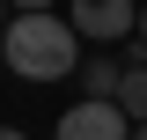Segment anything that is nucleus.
Listing matches in <instances>:
<instances>
[{"instance_id": "obj_7", "label": "nucleus", "mask_w": 147, "mask_h": 140, "mask_svg": "<svg viewBox=\"0 0 147 140\" xmlns=\"http://www.w3.org/2000/svg\"><path fill=\"white\" fill-rule=\"evenodd\" d=\"M0 140H30V133H15V125H0Z\"/></svg>"}, {"instance_id": "obj_1", "label": "nucleus", "mask_w": 147, "mask_h": 140, "mask_svg": "<svg viewBox=\"0 0 147 140\" xmlns=\"http://www.w3.org/2000/svg\"><path fill=\"white\" fill-rule=\"evenodd\" d=\"M0 59L15 81H66L81 67V37L66 15H15L0 30Z\"/></svg>"}, {"instance_id": "obj_8", "label": "nucleus", "mask_w": 147, "mask_h": 140, "mask_svg": "<svg viewBox=\"0 0 147 140\" xmlns=\"http://www.w3.org/2000/svg\"><path fill=\"white\" fill-rule=\"evenodd\" d=\"M140 44H147V7H140Z\"/></svg>"}, {"instance_id": "obj_3", "label": "nucleus", "mask_w": 147, "mask_h": 140, "mask_svg": "<svg viewBox=\"0 0 147 140\" xmlns=\"http://www.w3.org/2000/svg\"><path fill=\"white\" fill-rule=\"evenodd\" d=\"M52 140H132V118L118 103H74V111H59Z\"/></svg>"}, {"instance_id": "obj_4", "label": "nucleus", "mask_w": 147, "mask_h": 140, "mask_svg": "<svg viewBox=\"0 0 147 140\" xmlns=\"http://www.w3.org/2000/svg\"><path fill=\"white\" fill-rule=\"evenodd\" d=\"M118 81H125V59H110V52L81 59V103H118Z\"/></svg>"}, {"instance_id": "obj_6", "label": "nucleus", "mask_w": 147, "mask_h": 140, "mask_svg": "<svg viewBox=\"0 0 147 140\" xmlns=\"http://www.w3.org/2000/svg\"><path fill=\"white\" fill-rule=\"evenodd\" d=\"M15 15H52V0H7Z\"/></svg>"}, {"instance_id": "obj_9", "label": "nucleus", "mask_w": 147, "mask_h": 140, "mask_svg": "<svg viewBox=\"0 0 147 140\" xmlns=\"http://www.w3.org/2000/svg\"><path fill=\"white\" fill-rule=\"evenodd\" d=\"M132 140H147V125H132Z\"/></svg>"}, {"instance_id": "obj_10", "label": "nucleus", "mask_w": 147, "mask_h": 140, "mask_svg": "<svg viewBox=\"0 0 147 140\" xmlns=\"http://www.w3.org/2000/svg\"><path fill=\"white\" fill-rule=\"evenodd\" d=\"M0 22H7V0H0Z\"/></svg>"}, {"instance_id": "obj_5", "label": "nucleus", "mask_w": 147, "mask_h": 140, "mask_svg": "<svg viewBox=\"0 0 147 140\" xmlns=\"http://www.w3.org/2000/svg\"><path fill=\"white\" fill-rule=\"evenodd\" d=\"M118 111H125L132 125H147V44H132V52H125V81H118Z\"/></svg>"}, {"instance_id": "obj_2", "label": "nucleus", "mask_w": 147, "mask_h": 140, "mask_svg": "<svg viewBox=\"0 0 147 140\" xmlns=\"http://www.w3.org/2000/svg\"><path fill=\"white\" fill-rule=\"evenodd\" d=\"M66 22H74L81 44H125V37L140 30V7H132V0H74Z\"/></svg>"}]
</instances>
